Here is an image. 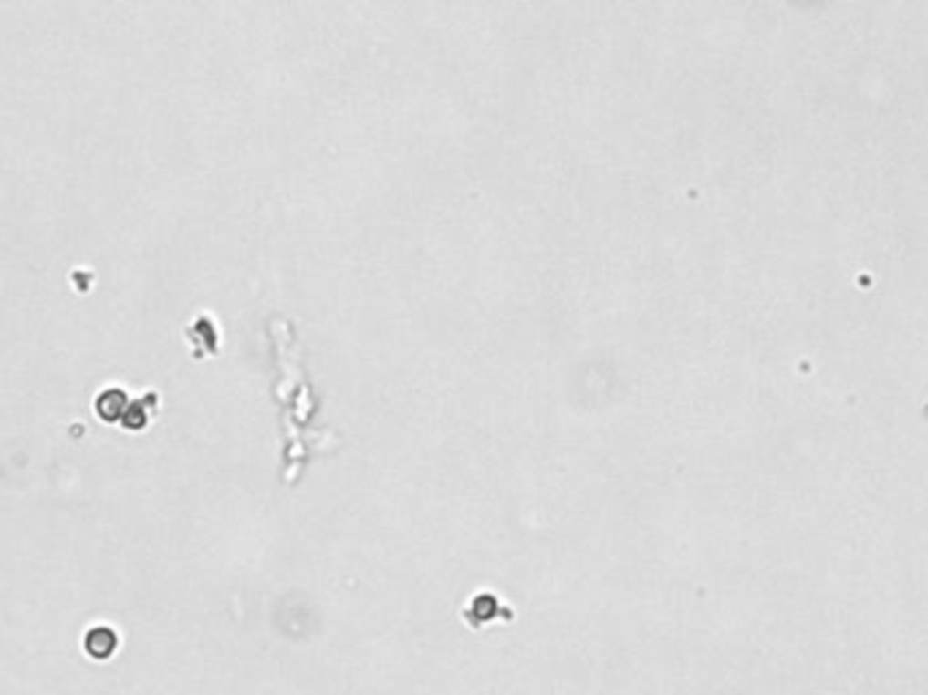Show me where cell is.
I'll return each mask as SVG.
<instances>
[{
    "instance_id": "1",
    "label": "cell",
    "mask_w": 928,
    "mask_h": 695,
    "mask_svg": "<svg viewBox=\"0 0 928 695\" xmlns=\"http://www.w3.org/2000/svg\"><path fill=\"white\" fill-rule=\"evenodd\" d=\"M117 649V633L111 628H90L88 636H85V652L96 660H106L111 658V652Z\"/></svg>"
}]
</instances>
